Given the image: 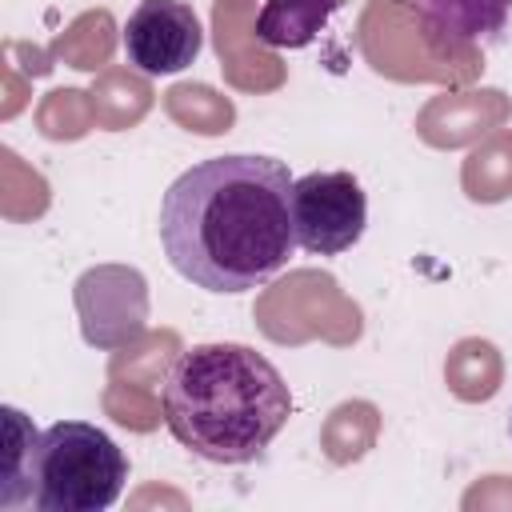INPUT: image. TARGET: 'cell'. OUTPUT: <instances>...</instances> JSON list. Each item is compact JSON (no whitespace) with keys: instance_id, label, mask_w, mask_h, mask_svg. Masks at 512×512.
Instances as JSON below:
<instances>
[{"instance_id":"obj_1","label":"cell","mask_w":512,"mask_h":512,"mask_svg":"<svg viewBox=\"0 0 512 512\" xmlns=\"http://www.w3.org/2000/svg\"><path fill=\"white\" fill-rule=\"evenodd\" d=\"M160 244L204 292L260 288L296 248L288 164L256 152L192 164L160 200Z\"/></svg>"},{"instance_id":"obj_2","label":"cell","mask_w":512,"mask_h":512,"mask_svg":"<svg viewBox=\"0 0 512 512\" xmlns=\"http://www.w3.org/2000/svg\"><path fill=\"white\" fill-rule=\"evenodd\" d=\"M292 416L276 364L248 344H196L164 376V424L192 456L212 464L256 460Z\"/></svg>"},{"instance_id":"obj_3","label":"cell","mask_w":512,"mask_h":512,"mask_svg":"<svg viewBox=\"0 0 512 512\" xmlns=\"http://www.w3.org/2000/svg\"><path fill=\"white\" fill-rule=\"evenodd\" d=\"M128 456L88 420L40 428L32 456V504L40 512H104L120 500Z\"/></svg>"},{"instance_id":"obj_4","label":"cell","mask_w":512,"mask_h":512,"mask_svg":"<svg viewBox=\"0 0 512 512\" xmlns=\"http://www.w3.org/2000/svg\"><path fill=\"white\" fill-rule=\"evenodd\" d=\"M368 228V196L352 172H308L292 180L296 248L312 256H340L360 244Z\"/></svg>"},{"instance_id":"obj_5","label":"cell","mask_w":512,"mask_h":512,"mask_svg":"<svg viewBox=\"0 0 512 512\" xmlns=\"http://www.w3.org/2000/svg\"><path fill=\"white\" fill-rule=\"evenodd\" d=\"M120 44L140 76H172L200 56L204 28L184 0H140L124 20Z\"/></svg>"},{"instance_id":"obj_6","label":"cell","mask_w":512,"mask_h":512,"mask_svg":"<svg viewBox=\"0 0 512 512\" xmlns=\"http://www.w3.org/2000/svg\"><path fill=\"white\" fill-rule=\"evenodd\" d=\"M428 40L440 52L492 48L504 40L512 0H412Z\"/></svg>"},{"instance_id":"obj_7","label":"cell","mask_w":512,"mask_h":512,"mask_svg":"<svg viewBox=\"0 0 512 512\" xmlns=\"http://www.w3.org/2000/svg\"><path fill=\"white\" fill-rule=\"evenodd\" d=\"M340 0H264L256 40L264 48H308L332 20Z\"/></svg>"},{"instance_id":"obj_8","label":"cell","mask_w":512,"mask_h":512,"mask_svg":"<svg viewBox=\"0 0 512 512\" xmlns=\"http://www.w3.org/2000/svg\"><path fill=\"white\" fill-rule=\"evenodd\" d=\"M4 460H0V508H16L24 500H32V456H36V440L40 432L32 428V420L4 404Z\"/></svg>"}]
</instances>
